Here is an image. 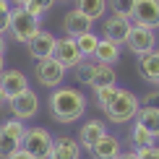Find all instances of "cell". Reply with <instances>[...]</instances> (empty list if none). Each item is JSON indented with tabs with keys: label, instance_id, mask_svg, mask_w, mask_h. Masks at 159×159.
<instances>
[{
	"label": "cell",
	"instance_id": "obj_8",
	"mask_svg": "<svg viewBox=\"0 0 159 159\" xmlns=\"http://www.w3.org/2000/svg\"><path fill=\"white\" fill-rule=\"evenodd\" d=\"M8 107L13 112V117H18V120H31L39 112V94L29 89V91H24V94L8 99Z\"/></svg>",
	"mask_w": 159,
	"mask_h": 159
},
{
	"label": "cell",
	"instance_id": "obj_37",
	"mask_svg": "<svg viewBox=\"0 0 159 159\" xmlns=\"http://www.w3.org/2000/svg\"><path fill=\"white\" fill-rule=\"evenodd\" d=\"M3 70H5V60H3V55H0V76H3Z\"/></svg>",
	"mask_w": 159,
	"mask_h": 159
},
{
	"label": "cell",
	"instance_id": "obj_9",
	"mask_svg": "<svg viewBox=\"0 0 159 159\" xmlns=\"http://www.w3.org/2000/svg\"><path fill=\"white\" fill-rule=\"evenodd\" d=\"M125 44H128V50L136 52V55H146V52L157 50V34H154V29H149V26L133 24V29H130Z\"/></svg>",
	"mask_w": 159,
	"mask_h": 159
},
{
	"label": "cell",
	"instance_id": "obj_17",
	"mask_svg": "<svg viewBox=\"0 0 159 159\" xmlns=\"http://www.w3.org/2000/svg\"><path fill=\"white\" fill-rule=\"evenodd\" d=\"M138 76L151 86H159V52L157 50L138 55Z\"/></svg>",
	"mask_w": 159,
	"mask_h": 159
},
{
	"label": "cell",
	"instance_id": "obj_1",
	"mask_svg": "<svg viewBox=\"0 0 159 159\" xmlns=\"http://www.w3.org/2000/svg\"><path fill=\"white\" fill-rule=\"evenodd\" d=\"M47 102H50V115L63 125L81 120L86 112V97L76 86H57V89H52Z\"/></svg>",
	"mask_w": 159,
	"mask_h": 159
},
{
	"label": "cell",
	"instance_id": "obj_38",
	"mask_svg": "<svg viewBox=\"0 0 159 159\" xmlns=\"http://www.w3.org/2000/svg\"><path fill=\"white\" fill-rule=\"evenodd\" d=\"M55 3H68V0H55Z\"/></svg>",
	"mask_w": 159,
	"mask_h": 159
},
{
	"label": "cell",
	"instance_id": "obj_10",
	"mask_svg": "<svg viewBox=\"0 0 159 159\" xmlns=\"http://www.w3.org/2000/svg\"><path fill=\"white\" fill-rule=\"evenodd\" d=\"M133 24L159 29V0H136V8L130 13Z\"/></svg>",
	"mask_w": 159,
	"mask_h": 159
},
{
	"label": "cell",
	"instance_id": "obj_31",
	"mask_svg": "<svg viewBox=\"0 0 159 159\" xmlns=\"http://www.w3.org/2000/svg\"><path fill=\"white\" fill-rule=\"evenodd\" d=\"M143 104H151V107H159V89H154V91H146L143 97H138Z\"/></svg>",
	"mask_w": 159,
	"mask_h": 159
},
{
	"label": "cell",
	"instance_id": "obj_4",
	"mask_svg": "<svg viewBox=\"0 0 159 159\" xmlns=\"http://www.w3.org/2000/svg\"><path fill=\"white\" fill-rule=\"evenodd\" d=\"M8 31H11L13 39L29 44L31 39H34V34L39 31V18L31 16L26 8H13L11 11V26H8Z\"/></svg>",
	"mask_w": 159,
	"mask_h": 159
},
{
	"label": "cell",
	"instance_id": "obj_27",
	"mask_svg": "<svg viewBox=\"0 0 159 159\" xmlns=\"http://www.w3.org/2000/svg\"><path fill=\"white\" fill-rule=\"evenodd\" d=\"M107 5L112 11V16L130 18V13H133V8H136V0H107Z\"/></svg>",
	"mask_w": 159,
	"mask_h": 159
},
{
	"label": "cell",
	"instance_id": "obj_14",
	"mask_svg": "<svg viewBox=\"0 0 159 159\" xmlns=\"http://www.w3.org/2000/svg\"><path fill=\"white\" fill-rule=\"evenodd\" d=\"M91 18H86L81 11H68L63 16V31H65V37H81V34H86V31H91Z\"/></svg>",
	"mask_w": 159,
	"mask_h": 159
},
{
	"label": "cell",
	"instance_id": "obj_7",
	"mask_svg": "<svg viewBox=\"0 0 159 159\" xmlns=\"http://www.w3.org/2000/svg\"><path fill=\"white\" fill-rule=\"evenodd\" d=\"M52 57H55L57 63L63 65L65 70H76L78 65L84 63V55L78 52V44L73 37H63L55 42V52H52Z\"/></svg>",
	"mask_w": 159,
	"mask_h": 159
},
{
	"label": "cell",
	"instance_id": "obj_19",
	"mask_svg": "<svg viewBox=\"0 0 159 159\" xmlns=\"http://www.w3.org/2000/svg\"><path fill=\"white\" fill-rule=\"evenodd\" d=\"M136 123L141 128H146L154 138H159V107H151V104H141L136 115Z\"/></svg>",
	"mask_w": 159,
	"mask_h": 159
},
{
	"label": "cell",
	"instance_id": "obj_3",
	"mask_svg": "<svg viewBox=\"0 0 159 159\" xmlns=\"http://www.w3.org/2000/svg\"><path fill=\"white\" fill-rule=\"evenodd\" d=\"M76 76H78V81H84V84H89L91 89H102V86H112L117 81V76H115V68L107 63H97V60H89V63H81L76 68Z\"/></svg>",
	"mask_w": 159,
	"mask_h": 159
},
{
	"label": "cell",
	"instance_id": "obj_22",
	"mask_svg": "<svg viewBox=\"0 0 159 159\" xmlns=\"http://www.w3.org/2000/svg\"><path fill=\"white\" fill-rule=\"evenodd\" d=\"M99 39H102V37H97L94 31H86V34L76 37L78 52L84 55V60H89V57H94V52H97V44H99Z\"/></svg>",
	"mask_w": 159,
	"mask_h": 159
},
{
	"label": "cell",
	"instance_id": "obj_23",
	"mask_svg": "<svg viewBox=\"0 0 159 159\" xmlns=\"http://www.w3.org/2000/svg\"><path fill=\"white\" fill-rule=\"evenodd\" d=\"M130 143H133V149L154 146V136H151L146 128H141L138 123H133V128H130Z\"/></svg>",
	"mask_w": 159,
	"mask_h": 159
},
{
	"label": "cell",
	"instance_id": "obj_11",
	"mask_svg": "<svg viewBox=\"0 0 159 159\" xmlns=\"http://www.w3.org/2000/svg\"><path fill=\"white\" fill-rule=\"evenodd\" d=\"M133 29V21L125 16H110L104 18V26H102V37L104 39H112L117 44H125L128 42V34Z\"/></svg>",
	"mask_w": 159,
	"mask_h": 159
},
{
	"label": "cell",
	"instance_id": "obj_35",
	"mask_svg": "<svg viewBox=\"0 0 159 159\" xmlns=\"http://www.w3.org/2000/svg\"><path fill=\"white\" fill-rule=\"evenodd\" d=\"M5 47H8L5 44V34H0V55H5Z\"/></svg>",
	"mask_w": 159,
	"mask_h": 159
},
{
	"label": "cell",
	"instance_id": "obj_16",
	"mask_svg": "<svg viewBox=\"0 0 159 159\" xmlns=\"http://www.w3.org/2000/svg\"><path fill=\"white\" fill-rule=\"evenodd\" d=\"M104 133H107V125H104L102 120H89V123H84L81 125V130H78V138L76 141L81 143V149H94L97 143H99V138H102Z\"/></svg>",
	"mask_w": 159,
	"mask_h": 159
},
{
	"label": "cell",
	"instance_id": "obj_25",
	"mask_svg": "<svg viewBox=\"0 0 159 159\" xmlns=\"http://www.w3.org/2000/svg\"><path fill=\"white\" fill-rule=\"evenodd\" d=\"M0 125H3V128L8 130V133L16 138L18 143H24V136H26V130H29V128L24 125V120H18V117H11V120H3Z\"/></svg>",
	"mask_w": 159,
	"mask_h": 159
},
{
	"label": "cell",
	"instance_id": "obj_15",
	"mask_svg": "<svg viewBox=\"0 0 159 159\" xmlns=\"http://www.w3.org/2000/svg\"><path fill=\"white\" fill-rule=\"evenodd\" d=\"M47 159H81V143L70 136H57Z\"/></svg>",
	"mask_w": 159,
	"mask_h": 159
},
{
	"label": "cell",
	"instance_id": "obj_21",
	"mask_svg": "<svg viewBox=\"0 0 159 159\" xmlns=\"http://www.w3.org/2000/svg\"><path fill=\"white\" fill-rule=\"evenodd\" d=\"M76 11H81L86 18L97 21V18H102L104 11H107V0H76Z\"/></svg>",
	"mask_w": 159,
	"mask_h": 159
},
{
	"label": "cell",
	"instance_id": "obj_33",
	"mask_svg": "<svg viewBox=\"0 0 159 159\" xmlns=\"http://www.w3.org/2000/svg\"><path fill=\"white\" fill-rule=\"evenodd\" d=\"M117 159H138V154H136V149H133V151H123Z\"/></svg>",
	"mask_w": 159,
	"mask_h": 159
},
{
	"label": "cell",
	"instance_id": "obj_12",
	"mask_svg": "<svg viewBox=\"0 0 159 159\" xmlns=\"http://www.w3.org/2000/svg\"><path fill=\"white\" fill-rule=\"evenodd\" d=\"M0 86H3V91L8 94V99L24 94V91H29V78H26L24 70L18 68H5L3 76H0Z\"/></svg>",
	"mask_w": 159,
	"mask_h": 159
},
{
	"label": "cell",
	"instance_id": "obj_30",
	"mask_svg": "<svg viewBox=\"0 0 159 159\" xmlns=\"http://www.w3.org/2000/svg\"><path fill=\"white\" fill-rule=\"evenodd\" d=\"M138 159H159V146H146V149H136Z\"/></svg>",
	"mask_w": 159,
	"mask_h": 159
},
{
	"label": "cell",
	"instance_id": "obj_13",
	"mask_svg": "<svg viewBox=\"0 0 159 159\" xmlns=\"http://www.w3.org/2000/svg\"><path fill=\"white\" fill-rule=\"evenodd\" d=\"M55 42H57L55 34L39 29L37 34H34V39H31L26 47H29V55L34 57V60H44V57H52V52H55Z\"/></svg>",
	"mask_w": 159,
	"mask_h": 159
},
{
	"label": "cell",
	"instance_id": "obj_18",
	"mask_svg": "<svg viewBox=\"0 0 159 159\" xmlns=\"http://www.w3.org/2000/svg\"><path fill=\"white\" fill-rule=\"evenodd\" d=\"M91 154H94V159H117L123 154V143H120L117 136L104 133L102 138H99V143L91 149Z\"/></svg>",
	"mask_w": 159,
	"mask_h": 159
},
{
	"label": "cell",
	"instance_id": "obj_26",
	"mask_svg": "<svg viewBox=\"0 0 159 159\" xmlns=\"http://www.w3.org/2000/svg\"><path fill=\"white\" fill-rule=\"evenodd\" d=\"M18 146H21V143H18L16 138H13L8 130H5L3 125H0V159H5L8 154H13V151H16Z\"/></svg>",
	"mask_w": 159,
	"mask_h": 159
},
{
	"label": "cell",
	"instance_id": "obj_2",
	"mask_svg": "<svg viewBox=\"0 0 159 159\" xmlns=\"http://www.w3.org/2000/svg\"><path fill=\"white\" fill-rule=\"evenodd\" d=\"M138 110H141V99H138L133 91L128 89H117L115 99H112V104L104 112H107V120L115 123V125H123V123H130L136 120Z\"/></svg>",
	"mask_w": 159,
	"mask_h": 159
},
{
	"label": "cell",
	"instance_id": "obj_6",
	"mask_svg": "<svg viewBox=\"0 0 159 159\" xmlns=\"http://www.w3.org/2000/svg\"><path fill=\"white\" fill-rule=\"evenodd\" d=\"M34 78L44 89H57L65 78V68L55 57H44V60H37V65H34Z\"/></svg>",
	"mask_w": 159,
	"mask_h": 159
},
{
	"label": "cell",
	"instance_id": "obj_20",
	"mask_svg": "<svg viewBox=\"0 0 159 159\" xmlns=\"http://www.w3.org/2000/svg\"><path fill=\"white\" fill-rule=\"evenodd\" d=\"M94 60L97 63H107V65H115L120 60V44L112 42V39H99L97 44V52H94Z\"/></svg>",
	"mask_w": 159,
	"mask_h": 159
},
{
	"label": "cell",
	"instance_id": "obj_28",
	"mask_svg": "<svg viewBox=\"0 0 159 159\" xmlns=\"http://www.w3.org/2000/svg\"><path fill=\"white\" fill-rule=\"evenodd\" d=\"M52 5H55V0H29L24 8L29 11L31 16H37V18H39V16H44V13H47Z\"/></svg>",
	"mask_w": 159,
	"mask_h": 159
},
{
	"label": "cell",
	"instance_id": "obj_5",
	"mask_svg": "<svg viewBox=\"0 0 159 159\" xmlns=\"http://www.w3.org/2000/svg\"><path fill=\"white\" fill-rule=\"evenodd\" d=\"M52 141H55V136H52L47 128H29L26 136H24L21 149L29 151L34 159H47L50 151H52Z\"/></svg>",
	"mask_w": 159,
	"mask_h": 159
},
{
	"label": "cell",
	"instance_id": "obj_29",
	"mask_svg": "<svg viewBox=\"0 0 159 159\" xmlns=\"http://www.w3.org/2000/svg\"><path fill=\"white\" fill-rule=\"evenodd\" d=\"M11 0H0V34H5L11 26Z\"/></svg>",
	"mask_w": 159,
	"mask_h": 159
},
{
	"label": "cell",
	"instance_id": "obj_32",
	"mask_svg": "<svg viewBox=\"0 0 159 159\" xmlns=\"http://www.w3.org/2000/svg\"><path fill=\"white\" fill-rule=\"evenodd\" d=\"M5 159H34V157H31L29 151H24L21 146H18L16 151H13V154H8V157H5Z\"/></svg>",
	"mask_w": 159,
	"mask_h": 159
},
{
	"label": "cell",
	"instance_id": "obj_34",
	"mask_svg": "<svg viewBox=\"0 0 159 159\" xmlns=\"http://www.w3.org/2000/svg\"><path fill=\"white\" fill-rule=\"evenodd\" d=\"M3 104H8V94H5L3 86H0V107H3Z\"/></svg>",
	"mask_w": 159,
	"mask_h": 159
},
{
	"label": "cell",
	"instance_id": "obj_24",
	"mask_svg": "<svg viewBox=\"0 0 159 159\" xmlns=\"http://www.w3.org/2000/svg\"><path fill=\"white\" fill-rule=\"evenodd\" d=\"M115 94H117V86L115 84H112V86H102V89H94V99H97L99 110H107L112 104V99H115Z\"/></svg>",
	"mask_w": 159,
	"mask_h": 159
},
{
	"label": "cell",
	"instance_id": "obj_36",
	"mask_svg": "<svg viewBox=\"0 0 159 159\" xmlns=\"http://www.w3.org/2000/svg\"><path fill=\"white\" fill-rule=\"evenodd\" d=\"M11 3H13V8H24V5L29 3V0H11Z\"/></svg>",
	"mask_w": 159,
	"mask_h": 159
}]
</instances>
